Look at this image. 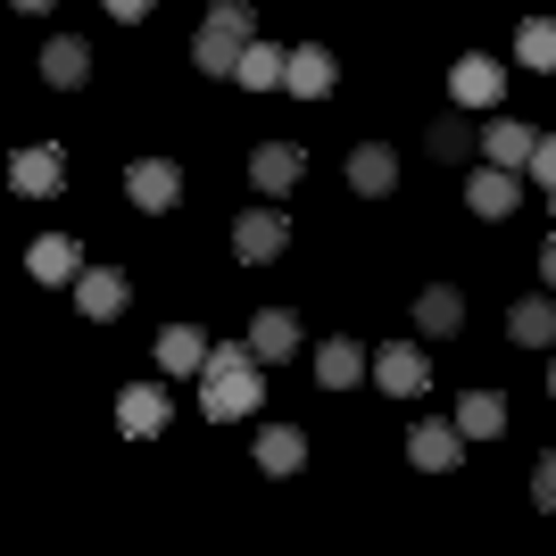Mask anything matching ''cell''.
I'll use <instances>...</instances> for the list:
<instances>
[{"mask_svg": "<svg viewBox=\"0 0 556 556\" xmlns=\"http://www.w3.org/2000/svg\"><path fill=\"white\" fill-rule=\"evenodd\" d=\"M532 498H540V507L556 515V448H548V457H540V473H532Z\"/></svg>", "mask_w": 556, "mask_h": 556, "instance_id": "obj_29", "label": "cell"}, {"mask_svg": "<svg viewBox=\"0 0 556 556\" xmlns=\"http://www.w3.org/2000/svg\"><path fill=\"white\" fill-rule=\"evenodd\" d=\"M332 84H341L332 50H316V42H300V50H291V75H282V92H300V100H325Z\"/></svg>", "mask_w": 556, "mask_h": 556, "instance_id": "obj_12", "label": "cell"}, {"mask_svg": "<svg viewBox=\"0 0 556 556\" xmlns=\"http://www.w3.org/2000/svg\"><path fill=\"white\" fill-rule=\"evenodd\" d=\"M17 9H25V17H34V9H50V0H17Z\"/></svg>", "mask_w": 556, "mask_h": 556, "instance_id": "obj_32", "label": "cell"}, {"mask_svg": "<svg viewBox=\"0 0 556 556\" xmlns=\"http://www.w3.org/2000/svg\"><path fill=\"white\" fill-rule=\"evenodd\" d=\"M532 125H515V116H490L482 125V150H490V166H515V175H523V166H532Z\"/></svg>", "mask_w": 556, "mask_h": 556, "instance_id": "obj_14", "label": "cell"}, {"mask_svg": "<svg viewBox=\"0 0 556 556\" xmlns=\"http://www.w3.org/2000/svg\"><path fill=\"white\" fill-rule=\"evenodd\" d=\"M159 366L166 374H200V366H208V341H200L191 325H166L159 332Z\"/></svg>", "mask_w": 556, "mask_h": 556, "instance_id": "obj_24", "label": "cell"}, {"mask_svg": "<svg viewBox=\"0 0 556 556\" xmlns=\"http://www.w3.org/2000/svg\"><path fill=\"white\" fill-rule=\"evenodd\" d=\"M250 349L266 357V366L300 357V316H291V307H257V316H250Z\"/></svg>", "mask_w": 556, "mask_h": 556, "instance_id": "obj_9", "label": "cell"}, {"mask_svg": "<svg viewBox=\"0 0 556 556\" xmlns=\"http://www.w3.org/2000/svg\"><path fill=\"white\" fill-rule=\"evenodd\" d=\"M116 432H125V441L166 432V391H125V399H116Z\"/></svg>", "mask_w": 556, "mask_h": 556, "instance_id": "obj_19", "label": "cell"}, {"mask_svg": "<svg viewBox=\"0 0 556 556\" xmlns=\"http://www.w3.org/2000/svg\"><path fill=\"white\" fill-rule=\"evenodd\" d=\"M250 42H257V9L250 0H216L208 25H200V42H191V59H200V75H232Z\"/></svg>", "mask_w": 556, "mask_h": 556, "instance_id": "obj_2", "label": "cell"}, {"mask_svg": "<svg viewBox=\"0 0 556 556\" xmlns=\"http://www.w3.org/2000/svg\"><path fill=\"white\" fill-rule=\"evenodd\" d=\"M548 208H556V191H548Z\"/></svg>", "mask_w": 556, "mask_h": 556, "instance_id": "obj_34", "label": "cell"}, {"mask_svg": "<svg viewBox=\"0 0 556 556\" xmlns=\"http://www.w3.org/2000/svg\"><path fill=\"white\" fill-rule=\"evenodd\" d=\"M540 275H548V291H556V232L540 241Z\"/></svg>", "mask_w": 556, "mask_h": 556, "instance_id": "obj_31", "label": "cell"}, {"mask_svg": "<svg viewBox=\"0 0 556 556\" xmlns=\"http://www.w3.org/2000/svg\"><path fill=\"white\" fill-rule=\"evenodd\" d=\"M507 332H515L523 349H556V300H515Z\"/></svg>", "mask_w": 556, "mask_h": 556, "instance_id": "obj_22", "label": "cell"}, {"mask_svg": "<svg viewBox=\"0 0 556 556\" xmlns=\"http://www.w3.org/2000/svg\"><path fill=\"white\" fill-rule=\"evenodd\" d=\"M316 382H325V391H357V382H366V349L357 341H325L316 349Z\"/></svg>", "mask_w": 556, "mask_h": 556, "instance_id": "obj_18", "label": "cell"}, {"mask_svg": "<svg viewBox=\"0 0 556 556\" xmlns=\"http://www.w3.org/2000/svg\"><path fill=\"white\" fill-rule=\"evenodd\" d=\"M515 200H523V184H515V166H482V175L465 184V208H473V216H498V225L515 216Z\"/></svg>", "mask_w": 556, "mask_h": 556, "instance_id": "obj_11", "label": "cell"}, {"mask_svg": "<svg viewBox=\"0 0 556 556\" xmlns=\"http://www.w3.org/2000/svg\"><path fill=\"white\" fill-rule=\"evenodd\" d=\"M473 125H432V159H465V150H473Z\"/></svg>", "mask_w": 556, "mask_h": 556, "instance_id": "obj_27", "label": "cell"}, {"mask_svg": "<svg viewBox=\"0 0 556 556\" xmlns=\"http://www.w3.org/2000/svg\"><path fill=\"white\" fill-rule=\"evenodd\" d=\"M257 465H266V473H300V465H307V441L291 432V424H266V432H257Z\"/></svg>", "mask_w": 556, "mask_h": 556, "instance_id": "obj_23", "label": "cell"}, {"mask_svg": "<svg viewBox=\"0 0 556 556\" xmlns=\"http://www.w3.org/2000/svg\"><path fill=\"white\" fill-rule=\"evenodd\" d=\"M25 266H34V282H75L84 275V250H75L67 232H42V241L25 250Z\"/></svg>", "mask_w": 556, "mask_h": 556, "instance_id": "obj_15", "label": "cell"}, {"mask_svg": "<svg viewBox=\"0 0 556 556\" xmlns=\"http://www.w3.org/2000/svg\"><path fill=\"white\" fill-rule=\"evenodd\" d=\"M125 300H134V282L116 275V266H84V275H75V307H84L92 325H109V316H125Z\"/></svg>", "mask_w": 556, "mask_h": 556, "instance_id": "obj_5", "label": "cell"}, {"mask_svg": "<svg viewBox=\"0 0 556 556\" xmlns=\"http://www.w3.org/2000/svg\"><path fill=\"white\" fill-rule=\"evenodd\" d=\"M282 75H291V50L250 42V50H241V67H232V84H241V92H275Z\"/></svg>", "mask_w": 556, "mask_h": 556, "instance_id": "obj_17", "label": "cell"}, {"mask_svg": "<svg viewBox=\"0 0 556 556\" xmlns=\"http://www.w3.org/2000/svg\"><path fill=\"white\" fill-rule=\"evenodd\" d=\"M416 325L432 332V341H441V332H457V325H465V300L448 291V282H432V291L416 300Z\"/></svg>", "mask_w": 556, "mask_h": 556, "instance_id": "obj_25", "label": "cell"}, {"mask_svg": "<svg viewBox=\"0 0 556 556\" xmlns=\"http://www.w3.org/2000/svg\"><path fill=\"white\" fill-rule=\"evenodd\" d=\"M59 175H67V159H59L50 141H34V150H17V159H9V184H17L25 200H50V191H59Z\"/></svg>", "mask_w": 556, "mask_h": 556, "instance_id": "obj_10", "label": "cell"}, {"mask_svg": "<svg viewBox=\"0 0 556 556\" xmlns=\"http://www.w3.org/2000/svg\"><path fill=\"white\" fill-rule=\"evenodd\" d=\"M282 241H291V225H282V208H250L241 225H232V250L250 257V266H275Z\"/></svg>", "mask_w": 556, "mask_h": 556, "instance_id": "obj_6", "label": "cell"}, {"mask_svg": "<svg viewBox=\"0 0 556 556\" xmlns=\"http://www.w3.org/2000/svg\"><path fill=\"white\" fill-rule=\"evenodd\" d=\"M548 399H556V357H548Z\"/></svg>", "mask_w": 556, "mask_h": 556, "instance_id": "obj_33", "label": "cell"}, {"mask_svg": "<svg viewBox=\"0 0 556 556\" xmlns=\"http://www.w3.org/2000/svg\"><path fill=\"white\" fill-rule=\"evenodd\" d=\"M141 9H150V0H109V17H116V25H134Z\"/></svg>", "mask_w": 556, "mask_h": 556, "instance_id": "obj_30", "label": "cell"}, {"mask_svg": "<svg viewBox=\"0 0 556 556\" xmlns=\"http://www.w3.org/2000/svg\"><path fill=\"white\" fill-rule=\"evenodd\" d=\"M391 184H399V150H391V141H357V150H349V191L382 200Z\"/></svg>", "mask_w": 556, "mask_h": 556, "instance_id": "obj_8", "label": "cell"}, {"mask_svg": "<svg viewBox=\"0 0 556 556\" xmlns=\"http://www.w3.org/2000/svg\"><path fill=\"white\" fill-rule=\"evenodd\" d=\"M457 432H465V441H498V432H507V399H498V391H465Z\"/></svg>", "mask_w": 556, "mask_h": 556, "instance_id": "obj_20", "label": "cell"}, {"mask_svg": "<svg viewBox=\"0 0 556 556\" xmlns=\"http://www.w3.org/2000/svg\"><path fill=\"white\" fill-rule=\"evenodd\" d=\"M498 92H507L498 59H457V67H448V100H457V109H498Z\"/></svg>", "mask_w": 556, "mask_h": 556, "instance_id": "obj_7", "label": "cell"}, {"mask_svg": "<svg viewBox=\"0 0 556 556\" xmlns=\"http://www.w3.org/2000/svg\"><path fill=\"white\" fill-rule=\"evenodd\" d=\"M266 357L250 341H225L208 349V366H200V416L208 424H232V416H257V399H266Z\"/></svg>", "mask_w": 556, "mask_h": 556, "instance_id": "obj_1", "label": "cell"}, {"mask_svg": "<svg viewBox=\"0 0 556 556\" xmlns=\"http://www.w3.org/2000/svg\"><path fill=\"white\" fill-rule=\"evenodd\" d=\"M84 75H92V50L75 42V34H59V42L42 50V84H59V92H75Z\"/></svg>", "mask_w": 556, "mask_h": 556, "instance_id": "obj_21", "label": "cell"}, {"mask_svg": "<svg viewBox=\"0 0 556 556\" xmlns=\"http://www.w3.org/2000/svg\"><path fill=\"white\" fill-rule=\"evenodd\" d=\"M125 191H134V208L166 216L175 200H184V166H175V159H134V166H125Z\"/></svg>", "mask_w": 556, "mask_h": 556, "instance_id": "obj_3", "label": "cell"}, {"mask_svg": "<svg viewBox=\"0 0 556 556\" xmlns=\"http://www.w3.org/2000/svg\"><path fill=\"white\" fill-rule=\"evenodd\" d=\"M457 448H465V432H457V424H441V416L407 432V457H416L424 473H448V465H457Z\"/></svg>", "mask_w": 556, "mask_h": 556, "instance_id": "obj_13", "label": "cell"}, {"mask_svg": "<svg viewBox=\"0 0 556 556\" xmlns=\"http://www.w3.org/2000/svg\"><path fill=\"white\" fill-rule=\"evenodd\" d=\"M523 175H532L540 191H556V134H540V141H532V166H523Z\"/></svg>", "mask_w": 556, "mask_h": 556, "instance_id": "obj_28", "label": "cell"}, {"mask_svg": "<svg viewBox=\"0 0 556 556\" xmlns=\"http://www.w3.org/2000/svg\"><path fill=\"white\" fill-rule=\"evenodd\" d=\"M515 59H523V67H540V75H556V17H523Z\"/></svg>", "mask_w": 556, "mask_h": 556, "instance_id": "obj_26", "label": "cell"}, {"mask_svg": "<svg viewBox=\"0 0 556 556\" xmlns=\"http://www.w3.org/2000/svg\"><path fill=\"white\" fill-rule=\"evenodd\" d=\"M374 382H382V391H391V399H416V391H424V349L391 341V349H382V357H374Z\"/></svg>", "mask_w": 556, "mask_h": 556, "instance_id": "obj_16", "label": "cell"}, {"mask_svg": "<svg viewBox=\"0 0 556 556\" xmlns=\"http://www.w3.org/2000/svg\"><path fill=\"white\" fill-rule=\"evenodd\" d=\"M300 175H307L300 141H257V159H250V184L257 191H275V200H282V191H300Z\"/></svg>", "mask_w": 556, "mask_h": 556, "instance_id": "obj_4", "label": "cell"}]
</instances>
